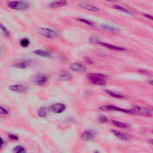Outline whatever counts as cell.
<instances>
[{"label":"cell","instance_id":"7402d4cb","mask_svg":"<svg viewBox=\"0 0 153 153\" xmlns=\"http://www.w3.org/2000/svg\"><path fill=\"white\" fill-rule=\"evenodd\" d=\"M101 28L105 29L106 31H109V32H118L119 31V28H117L115 26H113V25H102Z\"/></svg>","mask_w":153,"mask_h":153},{"label":"cell","instance_id":"8fae6325","mask_svg":"<svg viewBox=\"0 0 153 153\" xmlns=\"http://www.w3.org/2000/svg\"><path fill=\"white\" fill-rule=\"evenodd\" d=\"M8 89L12 92H15V93H24L28 89V88L22 85V84H16V85L9 86Z\"/></svg>","mask_w":153,"mask_h":153},{"label":"cell","instance_id":"44dd1931","mask_svg":"<svg viewBox=\"0 0 153 153\" xmlns=\"http://www.w3.org/2000/svg\"><path fill=\"white\" fill-rule=\"evenodd\" d=\"M76 21H78V22H80V23H82V24H84V25H88V26H90V27H95V26H96V24H95L93 21L89 20V19L79 17V18H76Z\"/></svg>","mask_w":153,"mask_h":153},{"label":"cell","instance_id":"ba28073f","mask_svg":"<svg viewBox=\"0 0 153 153\" xmlns=\"http://www.w3.org/2000/svg\"><path fill=\"white\" fill-rule=\"evenodd\" d=\"M50 111L54 113V114H61L66 110V105L64 104L61 103H57V104H53L51 105L50 107Z\"/></svg>","mask_w":153,"mask_h":153},{"label":"cell","instance_id":"603a6c76","mask_svg":"<svg viewBox=\"0 0 153 153\" xmlns=\"http://www.w3.org/2000/svg\"><path fill=\"white\" fill-rule=\"evenodd\" d=\"M112 123L115 126V127H119L121 129H129V125L122 123V122H118V121H112Z\"/></svg>","mask_w":153,"mask_h":153},{"label":"cell","instance_id":"83f0119b","mask_svg":"<svg viewBox=\"0 0 153 153\" xmlns=\"http://www.w3.org/2000/svg\"><path fill=\"white\" fill-rule=\"evenodd\" d=\"M98 122L101 123H105L108 122V119H107V117H105V115H100L99 118H98Z\"/></svg>","mask_w":153,"mask_h":153},{"label":"cell","instance_id":"484cf974","mask_svg":"<svg viewBox=\"0 0 153 153\" xmlns=\"http://www.w3.org/2000/svg\"><path fill=\"white\" fill-rule=\"evenodd\" d=\"M20 45L23 47V48H27L29 45H30V40L28 38H23L21 41H20Z\"/></svg>","mask_w":153,"mask_h":153},{"label":"cell","instance_id":"d4e9b609","mask_svg":"<svg viewBox=\"0 0 153 153\" xmlns=\"http://www.w3.org/2000/svg\"><path fill=\"white\" fill-rule=\"evenodd\" d=\"M0 32H1L3 33V35L6 37H9V35H10V32L8 31V29L1 23H0Z\"/></svg>","mask_w":153,"mask_h":153},{"label":"cell","instance_id":"1f68e13d","mask_svg":"<svg viewBox=\"0 0 153 153\" xmlns=\"http://www.w3.org/2000/svg\"><path fill=\"white\" fill-rule=\"evenodd\" d=\"M148 83L150 84L151 86H153V80H151V79H150V80H148Z\"/></svg>","mask_w":153,"mask_h":153},{"label":"cell","instance_id":"2e32d148","mask_svg":"<svg viewBox=\"0 0 153 153\" xmlns=\"http://www.w3.org/2000/svg\"><path fill=\"white\" fill-rule=\"evenodd\" d=\"M70 79H71V74L68 71H62L58 76V79L59 81H68Z\"/></svg>","mask_w":153,"mask_h":153},{"label":"cell","instance_id":"ffe728a7","mask_svg":"<svg viewBox=\"0 0 153 153\" xmlns=\"http://www.w3.org/2000/svg\"><path fill=\"white\" fill-rule=\"evenodd\" d=\"M49 110H50V108H48V107H46V106H42V107L39 108V110H38V112H37L39 117H41V118L46 117V116L48 115Z\"/></svg>","mask_w":153,"mask_h":153},{"label":"cell","instance_id":"4dcf8cb0","mask_svg":"<svg viewBox=\"0 0 153 153\" xmlns=\"http://www.w3.org/2000/svg\"><path fill=\"white\" fill-rule=\"evenodd\" d=\"M144 16H145V17H147L148 19H150V20H152V21H153V16H150V15H147V14H144Z\"/></svg>","mask_w":153,"mask_h":153},{"label":"cell","instance_id":"30bf717a","mask_svg":"<svg viewBox=\"0 0 153 153\" xmlns=\"http://www.w3.org/2000/svg\"><path fill=\"white\" fill-rule=\"evenodd\" d=\"M111 132L117 138V139H119V140H124V141H128V140H130L131 139V137L129 135V134H126V133H124V132H122V131H117V130H111Z\"/></svg>","mask_w":153,"mask_h":153},{"label":"cell","instance_id":"e575fe53","mask_svg":"<svg viewBox=\"0 0 153 153\" xmlns=\"http://www.w3.org/2000/svg\"><path fill=\"white\" fill-rule=\"evenodd\" d=\"M107 1H112V0H107Z\"/></svg>","mask_w":153,"mask_h":153},{"label":"cell","instance_id":"4316f807","mask_svg":"<svg viewBox=\"0 0 153 153\" xmlns=\"http://www.w3.org/2000/svg\"><path fill=\"white\" fill-rule=\"evenodd\" d=\"M9 110L2 105H0V115H8Z\"/></svg>","mask_w":153,"mask_h":153},{"label":"cell","instance_id":"f1b7e54d","mask_svg":"<svg viewBox=\"0 0 153 153\" xmlns=\"http://www.w3.org/2000/svg\"><path fill=\"white\" fill-rule=\"evenodd\" d=\"M8 137L12 140H18V136L16 135V134H12V133H9L8 134Z\"/></svg>","mask_w":153,"mask_h":153},{"label":"cell","instance_id":"5bb4252c","mask_svg":"<svg viewBox=\"0 0 153 153\" xmlns=\"http://www.w3.org/2000/svg\"><path fill=\"white\" fill-rule=\"evenodd\" d=\"M67 5V1L66 0H53L52 2H51L48 7L50 8H58V7H61Z\"/></svg>","mask_w":153,"mask_h":153},{"label":"cell","instance_id":"d6a6232c","mask_svg":"<svg viewBox=\"0 0 153 153\" xmlns=\"http://www.w3.org/2000/svg\"><path fill=\"white\" fill-rule=\"evenodd\" d=\"M149 142H150L151 144H153V140H149Z\"/></svg>","mask_w":153,"mask_h":153},{"label":"cell","instance_id":"8992f818","mask_svg":"<svg viewBox=\"0 0 153 153\" xmlns=\"http://www.w3.org/2000/svg\"><path fill=\"white\" fill-rule=\"evenodd\" d=\"M131 114H138V115H144V116H151V112L145 108V107H141L139 105H134L132 108H131Z\"/></svg>","mask_w":153,"mask_h":153},{"label":"cell","instance_id":"7c38bea8","mask_svg":"<svg viewBox=\"0 0 153 153\" xmlns=\"http://www.w3.org/2000/svg\"><path fill=\"white\" fill-rule=\"evenodd\" d=\"M69 68L72 70V71H75V72H84L86 70V67L80 63V62H73L69 65Z\"/></svg>","mask_w":153,"mask_h":153},{"label":"cell","instance_id":"f546056e","mask_svg":"<svg viewBox=\"0 0 153 153\" xmlns=\"http://www.w3.org/2000/svg\"><path fill=\"white\" fill-rule=\"evenodd\" d=\"M5 144V141H4V140L0 137V149H1L2 147H3V145Z\"/></svg>","mask_w":153,"mask_h":153},{"label":"cell","instance_id":"5b68a950","mask_svg":"<svg viewBox=\"0 0 153 153\" xmlns=\"http://www.w3.org/2000/svg\"><path fill=\"white\" fill-rule=\"evenodd\" d=\"M90 41L92 42H96L99 45H102L109 50H113V51H125L126 49L123 48V47H119V46H115V45H113V44H110V43H107V42H101L99 40H95V39H90Z\"/></svg>","mask_w":153,"mask_h":153},{"label":"cell","instance_id":"ac0fdd59","mask_svg":"<svg viewBox=\"0 0 153 153\" xmlns=\"http://www.w3.org/2000/svg\"><path fill=\"white\" fill-rule=\"evenodd\" d=\"M33 53L35 54V55H37V56L42 57V58H48V57H51V54L49 51H44V50H41V49H39V50H34V51H33Z\"/></svg>","mask_w":153,"mask_h":153},{"label":"cell","instance_id":"7a4b0ae2","mask_svg":"<svg viewBox=\"0 0 153 153\" xmlns=\"http://www.w3.org/2000/svg\"><path fill=\"white\" fill-rule=\"evenodd\" d=\"M7 7L13 10H17V11H23L26 10L29 8L30 5L27 1L25 0H13V1L7 2Z\"/></svg>","mask_w":153,"mask_h":153},{"label":"cell","instance_id":"6da1fadb","mask_svg":"<svg viewBox=\"0 0 153 153\" xmlns=\"http://www.w3.org/2000/svg\"><path fill=\"white\" fill-rule=\"evenodd\" d=\"M88 79L94 85L105 86L107 83L108 76L102 73H90L88 75Z\"/></svg>","mask_w":153,"mask_h":153},{"label":"cell","instance_id":"836d02e7","mask_svg":"<svg viewBox=\"0 0 153 153\" xmlns=\"http://www.w3.org/2000/svg\"><path fill=\"white\" fill-rule=\"evenodd\" d=\"M1 53H2V49H1V47H0V55H1Z\"/></svg>","mask_w":153,"mask_h":153},{"label":"cell","instance_id":"52a82bcc","mask_svg":"<svg viewBox=\"0 0 153 153\" xmlns=\"http://www.w3.org/2000/svg\"><path fill=\"white\" fill-rule=\"evenodd\" d=\"M49 80V76L46 74H39L35 76L34 78V83L37 86H44Z\"/></svg>","mask_w":153,"mask_h":153},{"label":"cell","instance_id":"9c48e42d","mask_svg":"<svg viewBox=\"0 0 153 153\" xmlns=\"http://www.w3.org/2000/svg\"><path fill=\"white\" fill-rule=\"evenodd\" d=\"M96 135H97L96 131H94V130H86V131H84L82 132L81 138L85 141H89V140H94Z\"/></svg>","mask_w":153,"mask_h":153},{"label":"cell","instance_id":"e0dca14e","mask_svg":"<svg viewBox=\"0 0 153 153\" xmlns=\"http://www.w3.org/2000/svg\"><path fill=\"white\" fill-rule=\"evenodd\" d=\"M79 6L83 9L88 10V11H91V12H99V10H100L98 7H95L94 5H90V4H80Z\"/></svg>","mask_w":153,"mask_h":153},{"label":"cell","instance_id":"4fadbf2b","mask_svg":"<svg viewBox=\"0 0 153 153\" xmlns=\"http://www.w3.org/2000/svg\"><path fill=\"white\" fill-rule=\"evenodd\" d=\"M31 63L32 62L30 60H28V59H23V60L16 62L13 65V67H15L16 68H19V69H25V68H27L31 65Z\"/></svg>","mask_w":153,"mask_h":153},{"label":"cell","instance_id":"9a60e30c","mask_svg":"<svg viewBox=\"0 0 153 153\" xmlns=\"http://www.w3.org/2000/svg\"><path fill=\"white\" fill-rule=\"evenodd\" d=\"M105 93L107 95H109L110 97H114V98H117V99H125L126 97L123 94H121L119 92L116 91H111V90H105Z\"/></svg>","mask_w":153,"mask_h":153},{"label":"cell","instance_id":"cb8c5ba5","mask_svg":"<svg viewBox=\"0 0 153 153\" xmlns=\"http://www.w3.org/2000/svg\"><path fill=\"white\" fill-rule=\"evenodd\" d=\"M13 153H26V149L22 145H17L14 148Z\"/></svg>","mask_w":153,"mask_h":153},{"label":"cell","instance_id":"277c9868","mask_svg":"<svg viewBox=\"0 0 153 153\" xmlns=\"http://www.w3.org/2000/svg\"><path fill=\"white\" fill-rule=\"evenodd\" d=\"M99 109H100L101 111H117V112H122V113H124V114H132L131 109H124V108H121V107H118V106L113 105H101V106L99 107Z\"/></svg>","mask_w":153,"mask_h":153},{"label":"cell","instance_id":"d6986e66","mask_svg":"<svg viewBox=\"0 0 153 153\" xmlns=\"http://www.w3.org/2000/svg\"><path fill=\"white\" fill-rule=\"evenodd\" d=\"M113 7H114V9L120 11V12L124 13V14H128V15H131V16H134V13H133L132 11H131L130 9H127V8H125V7H122V6L114 5V6H113Z\"/></svg>","mask_w":153,"mask_h":153},{"label":"cell","instance_id":"3957f363","mask_svg":"<svg viewBox=\"0 0 153 153\" xmlns=\"http://www.w3.org/2000/svg\"><path fill=\"white\" fill-rule=\"evenodd\" d=\"M38 33L42 36H43L44 38H47V39H53V38H56L58 36V33L57 31L51 29V28H46V27H42V28H39L37 30Z\"/></svg>","mask_w":153,"mask_h":153}]
</instances>
